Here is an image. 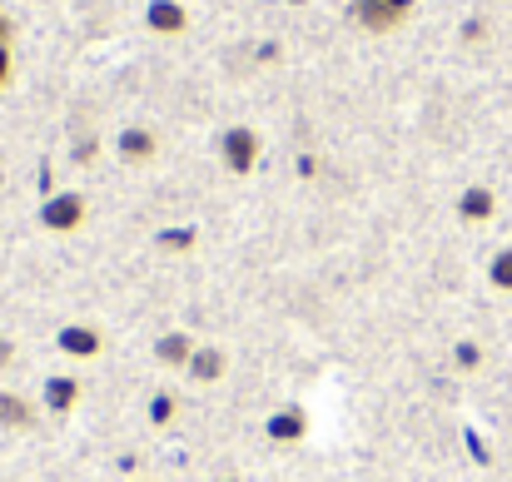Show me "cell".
<instances>
[{
  "mask_svg": "<svg viewBox=\"0 0 512 482\" xmlns=\"http://www.w3.org/2000/svg\"><path fill=\"white\" fill-rule=\"evenodd\" d=\"M453 363H458L463 373H478V368H483V343H473V338H463V343L453 348Z\"/></svg>",
  "mask_w": 512,
  "mask_h": 482,
  "instance_id": "2e32d148",
  "label": "cell"
},
{
  "mask_svg": "<svg viewBox=\"0 0 512 482\" xmlns=\"http://www.w3.org/2000/svg\"><path fill=\"white\" fill-rule=\"evenodd\" d=\"M184 373H189L194 383H219V378L229 373V353H224V348H214V343H199Z\"/></svg>",
  "mask_w": 512,
  "mask_h": 482,
  "instance_id": "8fae6325",
  "label": "cell"
},
{
  "mask_svg": "<svg viewBox=\"0 0 512 482\" xmlns=\"http://www.w3.org/2000/svg\"><path fill=\"white\" fill-rule=\"evenodd\" d=\"M488 284L498 294H512V244H503L493 259H488Z\"/></svg>",
  "mask_w": 512,
  "mask_h": 482,
  "instance_id": "5bb4252c",
  "label": "cell"
},
{
  "mask_svg": "<svg viewBox=\"0 0 512 482\" xmlns=\"http://www.w3.org/2000/svg\"><path fill=\"white\" fill-rule=\"evenodd\" d=\"M145 25H150L155 35H184V30H189V10H184L179 0H150V5H145Z\"/></svg>",
  "mask_w": 512,
  "mask_h": 482,
  "instance_id": "30bf717a",
  "label": "cell"
},
{
  "mask_svg": "<svg viewBox=\"0 0 512 482\" xmlns=\"http://www.w3.org/2000/svg\"><path fill=\"white\" fill-rule=\"evenodd\" d=\"M10 80H15V55H10V45H0V95L10 90Z\"/></svg>",
  "mask_w": 512,
  "mask_h": 482,
  "instance_id": "e0dca14e",
  "label": "cell"
},
{
  "mask_svg": "<svg viewBox=\"0 0 512 482\" xmlns=\"http://www.w3.org/2000/svg\"><path fill=\"white\" fill-rule=\"evenodd\" d=\"M498 214V194L488 189V184H468L463 194H458V219L463 224H488Z\"/></svg>",
  "mask_w": 512,
  "mask_h": 482,
  "instance_id": "9c48e42d",
  "label": "cell"
},
{
  "mask_svg": "<svg viewBox=\"0 0 512 482\" xmlns=\"http://www.w3.org/2000/svg\"><path fill=\"white\" fill-rule=\"evenodd\" d=\"M264 433H269V443H304L309 438V413L299 408V403H289V408H279V413H269V423H264Z\"/></svg>",
  "mask_w": 512,
  "mask_h": 482,
  "instance_id": "52a82bcc",
  "label": "cell"
},
{
  "mask_svg": "<svg viewBox=\"0 0 512 482\" xmlns=\"http://www.w3.org/2000/svg\"><path fill=\"white\" fill-rule=\"evenodd\" d=\"M224 482H239V478H224Z\"/></svg>",
  "mask_w": 512,
  "mask_h": 482,
  "instance_id": "44dd1931",
  "label": "cell"
},
{
  "mask_svg": "<svg viewBox=\"0 0 512 482\" xmlns=\"http://www.w3.org/2000/svg\"><path fill=\"white\" fill-rule=\"evenodd\" d=\"M140 482H145V478H140Z\"/></svg>",
  "mask_w": 512,
  "mask_h": 482,
  "instance_id": "7402d4cb",
  "label": "cell"
},
{
  "mask_svg": "<svg viewBox=\"0 0 512 482\" xmlns=\"http://www.w3.org/2000/svg\"><path fill=\"white\" fill-rule=\"evenodd\" d=\"M259 155H264V140H259V130H249V125H229L224 135H219V164L229 169V174H254L259 169Z\"/></svg>",
  "mask_w": 512,
  "mask_h": 482,
  "instance_id": "7a4b0ae2",
  "label": "cell"
},
{
  "mask_svg": "<svg viewBox=\"0 0 512 482\" xmlns=\"http://www.w3.org/2000/svg\"><path fill=\"white\" fill-rule=\"evenodd\" d=\"M55 348H60L65 358H75V363H90V358L105 353V333H100L95 323H65V328L55 333Z\"/></svg>",
  "mask_w": 512,
  "mask_h": 482,
  "instance_id": "277c9868",
  "label": "cell"
},
{
  "mask_svg": "<svg viewBox=\"0 0 512 482\" xmlns=\"http://www.w3.org/2000/svg\"><path fill=\"white\" fill-rule=\"evenodd\" d=\"M160 254H189L194 244H199V229L194 224H174V229H160Z\"/></svg>",
  "mask_w": 512,
  "mask_h": 482,
  "instance_id": "4fadbf2b",
  "label": "cell"
},
{
  "mask_svg": "<svg viewBox=\"0 0 512 482\" xmlns=\"http://www.w3.org/2000/svg\"><path fill=\"white\" fill-rule=\"evenodd\" d=\"M174 418H179V393H170V388L155 393V398H150V423H155V428H170Z\"/></svg>",
  "mask_w": 512,
  "mask_h": 482,
  "instance_id": "9a60e30c",
  "label": "cell"
},
{
  "mask_svg": "<svg viewBox=\"0 0 512 482\" xmlns=\"http://www.w3.org/2000/svg\"><path fill=\"white\" fill-rule=\"evenodd\" d=\"M75 160H80V164L95 160V140H80V145H75Z\"/></svg>",
  "mask_w": 512,
  "mask_h": 482,
  "instance_id": "ac0fdd59",
  "label": "cell"
},
{
  "mask_svg": "<svg viewBox=\"0 0 512 482\" xmlns=\"http://www.w3.org/2000/svg\"><path fill=\"white\" fill-rule=\"evenodd\" d=\"M40 229L45 234H75V229H85V219H90V204H85V194L80 189H50L45 199H40Z\"/></svg>",
  "mask_w": 512,
  "mask_h": 482,
  "instance_id": "6da1fadb",
  "label": "cell"
},
{
  "mask_svg": "<svg viewBox=\"0 0 512 482\" xmlns=\"http://www.w3.org/2000/svg\"><path fill=\"white\" fill-rule=\"evenodd\" d=\"M194 333H184V328H170V333H160V343H155V358L165 363V368H189V358H194Z\"/></svg>",
  "mask_w": 512,
  "mask_h": 482,
  "instance_id": "7c38bea8",
  "label": "cell"
},
{
  "mask_svg": "<svg viewBox=\"0 0 512 482\" xmlns=\"http://www.w3.org/2000/svg\"><path fill=\"white\" fill-rule=\"evenodd\" d=\"M35 423H40V403H30L25 393L0 388V428L5 433H30Z\"/></svg>",
  "mask_w": 512,
  "mask_h": 482,
  "instance_id": "ba28073f",
  "label": "cell"
},
{
  "mask_svg": "<svg viewBox=\"0 0 512 482\" xmlns=\"http://www.w3.org/2000/svg\"><path fill=\"white\" fill-rule=\"evenodd\" d=\"M348 15H353L363 30L388 35V30H398V25L413 15V0H348Z\"/></svg>",
  "mask_w": 512,
  "mask_h": 482,
  "instance_id": "3957f363",
  "label": "cell"
},
{
  "mask_svg": "<svg viewBox=\"0 0 512 482\" xmlns=\"http://www.w3.org/2000/svg\"><path fill=\"white\" fill-rule=\"evenodd\" d=\"M115 150H120L125 164L160 160V130H150V125H125V130L115 135Z\"/></svg>",
  "mask_w": 512,
  "mask_h": 482,
  "instance_id": "8992f818",
  "label": "cell"
},
{
  "mask_svg": "<svg viewBox=\"0 0 512 482\" xmlns=\"http://www.w3.org/2000/svg\"><path fill=\"white\" fill-rule=\"evenodd\" d=\"M80 403H85V383H80L75 373H55V378H45V398H40V408H45L50 418H70Z\"/></svg>",
  "mask_w": 512,
  "mask_h": 482,
  "instance_id": "5b68a950",
  "label": "cell"
},
{
  "mask_svg": "<svg viewBox=\"0 0 512 482\" xmlns=\"http://www.w3.org/2000/svg\"><path fill=\"white\" fill-rule=\"evenodd\" d=\"M10 35H15V25H10V15L0 10V45H10Z\"/></svg>",
  "mask_w": 512,
  "mask_h": 482,
  "instance_id": "ffe728a7",
  "label": "cell"
},
{
  "mask_svg": "<svg viewBox=\"0 0 512 482\" xmlns=\"http://www.w3.org/2000/svg\"><path fill=\"white\" fill-rule=\"evenodd\" d=\"M10 358H15V343H10V338H0V368H10Z\"/></svg>",
  "mask_w": 512,
  "mask_h": 482,
  "instance_id": "d6986e66",
  "label": "cell"
}]
</instances>
